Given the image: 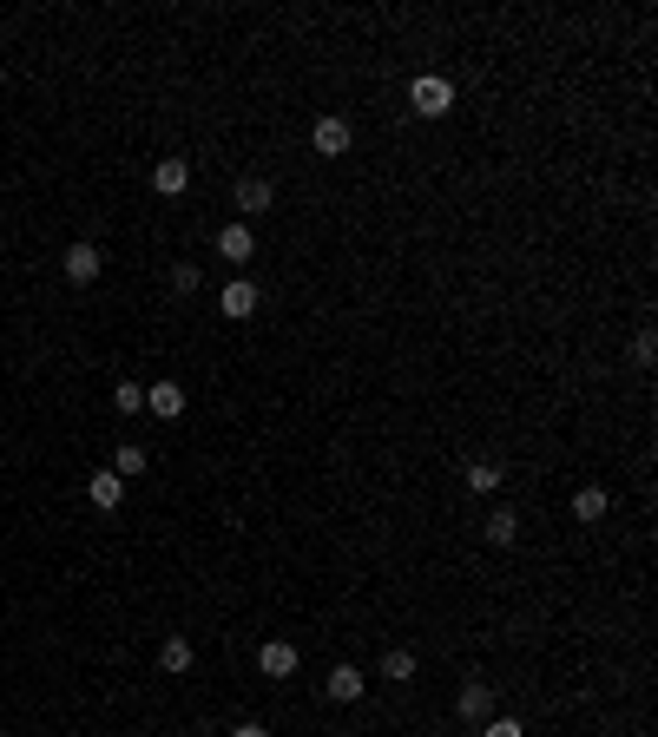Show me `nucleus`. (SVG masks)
<instances>
[{
	"mask_svg": "<svg viewBox=\"0 0 658 737\" xmlns=\"http://www.w3.org/2000/svg\"><path fill=\"white\" fill-rule=\"evenodd\" d=\"M408 106H415V119H448L455 112V79H441V73L408 79Z\"/></svg>",
	"mask_w": 658,
	"mask_h": 737,
	"instance_id": "obj_1",
	"label": "nucleus"
},
{
	"mask_svg": "<svg viewBox=\"0 0 658 737\" xmlns=\"http://www.w3.org/2000/svg\"><path fill=\"white\" fill-rule=\"evenodd\" d=\"M310 145H316V158H343L349 145H356V132H349V119L329 112V119H316V126H310Z\"/></svg>",
	"mask_w": 658,
	"mask_h": 737,
	"instance_id": "obj_2",
	"label": "nucleus"
},
{
	"mask_svg": "<svg viewBox=\"0 0 658 737\" xmlns=\"http://www.w3.org/2000/svg\"><path fill=\"white\" fill-rule=\"evenodd\" d=\"M60 270H66V283H99V270H106V257L93 251V244H66V257H60Z\"/></svg>",
	"mask_w": 658,
	"mask_h": 737,
	"instance_id": "obj_3",
	"label": "nucleus"
},
{
	"mask_svg": "<svg viewBox=\"0 0 658 737\" xmlns=\"http://www.w3.org/2000/svg\"><path fill=\"white\" fill-rule=\"evenodd\" d=\"M455 711H461V724H487V718H494V685L468 678V685L455 691Z\"/></svg>",
	"mask_w": 658,
	"mask_h": 737,
	"instance_id": "obj_4",
	"label": "nucleus"
},
{
	"mask_svg": "<svg viewBox=\"0 0 658 737\" xmlns=\"http://www.w3.org/2000/svg\"><path fill=\"white\" fill-rule=\"evenodd\" d=\"M270 204H277V185H270V178H237V211H244V224L257 218V211H270Z\"/></svg>",
	"mask_w": 658,
	"mask_h": 737,
	"instance_id": "obj_5",
	"label": "nucleus"
},
{
	"mask_svg": "<svg viewBox=\"0 0 658 737\" xmlns=\"http://www.w3.org/2000/svg\"><path fill=\"white\" fill-rule=\"evenodd\" d=\"M218 257H224V264H251V257H257V231H251V224H224V231H218Z\"/></svg>",
	"mask_w": 658,
	"mask_h": 737,
	"instance_id": "obj_6",
	"label": "nucleus"
},
{
	"mask_svg": "<svg viewBox=\"0 0 658 737\" xmlns=\"http://www.w3.org/2000/svg\"><path fill=\"white\" fill-rule=\"evenodd\" d=\"M257 303H264V297H257V283L251 277H231V283H224V297H218V310L244 323V316H257Z\"/></svg>",
	"mask_w": 658,
	"mask_h": 737,
	"instance_id": "obj_7",
	"label": "nucleus"
},
{
	"mask_svg": "<svg viewBox=\"0 0 658 737\" xmlns=\"http://www.w3.org/2000/svg\"><path fill=\"white\" fill-rule=\"evenodd\" d=\"M362 691H369V685H362V672H356V665H336V672L323 678V698H329V705H356Z\"/></svg>",
	"mask_w": 658,
	"mask_h": 737,
	"instance_id": "obj_8",
	"label": "nucleus"
},
{
	"mask_svg": "<svg viewBox=\"0 0 658 737\" xmlns=\"http://www.w3.org/2000/svg\"><path fill=\"white\" fill-rule=\"evenodd\" d=\"M145 408H152L158 422H178V415H185V389H178V382H152V389H145Z\"/></svg>",
	"mask_w": 658,
	"mask_h": 737,
	"instance_id": "obj_9",
	"label": "nucleus"
},
{
	"mask_svg": "<svg viewBox=\"0 0 658 737\" xmlns=\"http://www.w3.org/2000/svg\"><path fill=\"white\" fill-rule=\"evenodd\" d=\"M185 185H191V165H185V158H158V165H152V191H158V198H178Z\"/></svg>",
	"mask_w": 658,
	"mask_h": 737,
	"instance_id": "obj_10",
	"label": "nucleus"
},
{
	"mask_svg": "<svg viewBox=\"0 0 658 737\" xmlns=\"http://www.w3.org/2000/svg\"><path fill=\"white\" fill-rule=\"evenodd\" d=\"M86 501H93L99 514H112V507L126 501V481H119V474H112V468H99L93 481H86Z\"/></svg>",
	"mask_w": 658,
	"mask_h": 737,
	"instance_id": "obj_11",
	"label": "nucleus"
},
{
	"mask_svg": "<svg viewBox=\"0 0 658 737\" xmlns=\"http://www.w3.org/2000/svg\"><path fill=\"white\" fill-rule=\"evenodd\" d=\"M257 665H264V678H290V672H297V645H290V639H270L264 652H257Z\"/></svg>",
	"mask_w": 658,
	"mask_h": 737,
	"instance_id": "obj_12",
	"label": "nucleus"
},
{
	"mask_svg": "<svg viewBox=\"0 0 658 737\" xmlns=\"http://www.w3.org/2000/svg\"><path fill=\"white\" fill-rule=\"evenodd\" d=\"M461 481H468L474 494H494V487L507 481V468H501V461H494V455H481V461H468V468H461Z\"/></svg>",
	"mask_w": 658,
	"mask_h": 737,
	"instance_id": "obj_13",
	"label": "nucleus"
},
{
	"mask_svg": "<svg viewBox=\"0 0 658 737\" xmlns=\"http://www.w3.org/2000/svg\"><path fill=\"white\" fill-rule=\"evenodd\" d=\"M606 507H612L606 487H580V494H573V520H586V527H593V520H606Z\"/></svg>",
	"mask_w": 658,
	"mask_h": 737,
	"instance_id": "obj_14",
	"label": "nucleus"
},
{
	"mask_svg": "<svg viewBox=\"0 0 658 737\" xmlns=\"http://www.w3.org/2000/svg\"><path fill=\"white\" fill-rule=\"evenodd\" d=\"M514 540H520L514 507H494V514H487V547H514Z\"/></svg>",
	"mask_w": 658,
	"mask_h": 737,
	"instance_id": "obj_15",
	"label": "nucleus"
},
{
	"mask_svg": "<svg viewBox=\"0 0 658 737\" xmlns=\"http://www.w3.org/2000/svg\"><path fill=\"white\" fill-rule=\"evenodd\" d=\"M191 659H198V652H191L185 632H172V639L158 645V665H165V672H191Z\"/></svg>",
	"mask_w": 658,
	"mask_h": 737,
	"instance_id": "obj_16",
	"label": "nucleus"
},
{
	"mask_svg": "<svg viewBox=\"0 0 658 737\" xmlns=\"http://www.w3.org/2000/svg\"><path fill=\"white\" fill-rule=\"evenodd\" d=\"M112 474H119V481L145 474V448H139V441H119V455H112Z\"/></svg>",
	"mask_w": 658,
	"mask_h": 737,
	"instance_id": "obj_17",
	"label": "nucleus"
},
{
	"mask_svg": "<svg viewBox=\"0 0 658 737\" xmlns=\"http://www.w3.org/2000/svg\"><path fill=\"white\" fill-rule=\"evenodd\" d=\"M382 678H395V685H408V678H415V652H408V645H395L389 659H382Z\"/></svg>",
	"mask_w": 658,
	"mask_h": 737,
	"instance_id": "obj_18",
	"label": "nucleus"
},
{
	"mask_svg": "<svg viewBox=\"0 0 658 737\" xmlns=\"http://www.w3.org/2000/svg\"><path fill=\"white\" fill-rule=\"evenodd\" d=\"M112 408H119V415H139V408H145V382H119V389H112Z\"/></svg>",
	"mask_w": 658,
	"mask_h": 737,
	"instance_id": "obj_19",
	"label": "nucleus"
},
{
	"mask_svg": "<svg viewBox=\"0 0 658 737\" xmlns=\"http://www.w3.org/2000/svg\"><path fill=\"white\" fill-rule=\"evenodd\" d=\"M198 283H204L198 264H172V290H178V297H198Z\"/></svg>",
	"mask_w": 658,
	"mask_h": 737,
	"instance_id": "obj_20",
	"label": "nucleus"
},
{
	"mask_svg": "<svg viewBox=\"0 0 658 737\" xmlns=\"http://www.w3.org/2000/svg\"><path fill=\"white\" fill-rule=\"evenodd\" d=\"M632 362H639V369H652V362H658V336H652V330L632 336Z\"/></svg>",
	"mask_w": 658,
	"mask_h": 737,
	"instance_id": "obj_21",
	"label": "nucleus"
},
{
	"mask_svg": "<svg viewBox=\"0 0 658 737\" xmlns=\"http://www.w3.org/2000/svg\"><path fill=\"white\" fill-rule=\"evenodd\" d=\"M481 737H527V724H520V718H487Z\"/></svg>",
	"mask_w": 658,
	"mask_h": 737,
	"instance_id": "obj_22",
	"label": "nucleus"
},
{
	"mask_svg": "<svg viewBox=\"0 0 658 737\" xmlns=\"http://www.w3.org/2000/svg\"><path fill=\"white\" fill-rule=\"evenodd\" d=\"M231 737H270V731H264V724H237Z\"/></svg>",
	"mask_w": 658,
	"mask_h": 737,
	"instance_id": "obj_23",
	"label": "nucleus"
}]
</instances>
